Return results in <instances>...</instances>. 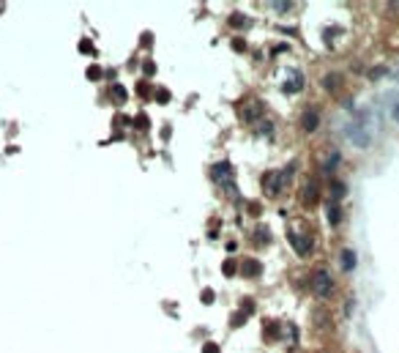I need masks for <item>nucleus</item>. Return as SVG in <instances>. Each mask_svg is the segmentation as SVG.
Returning a JSON list of instances; mask_svg holds the SVG:
<instances>
[{
  "instance_id": "15",
  "label": "nucleus",
  "mask_w": 399,
  "mask_h": 353,
  "mask_svg": "<svg viewBox=\"0 0 399 353\" xmlns=\"http://www.w3.org/2000/svg\"><path fill=\"white\" fill-rule=\"evenodd\" d=\"M337 85H339L337 77H326V88H337Z\"/></svg>"
},
{
  "instance_id": "13",
  "label": "nucleus",
  "mask_w": 399,
  "mask_h": 353,
  "mask_svg": "<svg viewBox=\"0 0 399 353\" xmlns=\"http://www.w3.org/2000/svg\"><path fill=\"white\" fill-rule=\"evenodd\" d=\"M304 198H306V200H309V202H315V200H317V186H315V184H312V186H306V192H304Z\"/></svg>"
},
{
  "instance_id": "18",
  "label": "nucleus",
  "mask_w": 399,
  "mask_h": 353,
  "mask_svg": "<svg viewBox=\"0 0 399 353\" xmlns=\"http://www.w3.org/2000/svg\"><path fill=\"white\" fill-rule=\"evenodd\" d=\"M205 353H219L216 345H205Z\"/></svg>"
},
{
  "instance_id": "8",
  "label": "nucleus",
  "mask_w": 399,
  "mask_h": 353,
  "mask_svg": "<svg viewBox=\"0 0 399 353\" xmlns=\"http://www.w3.org/2000/svg\"><path fill=\"white\" fill-rule=\"evenodd\" d=\"M328 222H331V224H339V222H342V211H339L337 202H331V206H328Z\"/></svg>"
},
{
  "instance_id": "11",
  "label": "nucleus",
  "mask_w": 399,
  "mask_h": 353,
  "mask_svg": "<svg viewBox=\"0 0 399 353\" xmlns=\"http://www.w3.org/2000/svg\"><path fill=\"white\" fill-rule=\"evenodd\" d=\"M301 85H304V77H301V74H296L290 82H285V90H287V94H293V90H298Z\"/></svg>"
},
{
  "instance_id": "9",
  "label": "nucleus",
  "mask_w": 399,
  "mask_h": 353,
  "mask_svg": "<svg viewBox=\"0 0 399 353\" xmlns=\"http://www.w3.org/2000/svg\"><path fill=\"white\" fill-rule=\"evenodd\" d=\"M241 268H244L249 276H257V274H260V263H257V260H244V266H241Z\"/></svg>"
},
{
  "instance_id": "10",
  "label": "nucleus",
  "mask_w": 399,
  "mask_h": 353,
  "mask_svg": "<svg viewBox=\"0 0 399 353\" xmlns=\"http://www.w3.org/2000/svg\"><path fill=\"white\" fill-rule=\"evenodd\" d=\"M337 167H339V154L334 151V154H331V156H328V159H326V164H323V170H326V172H331V170H337Z\"/></svg>"
},
{
  "instance_id": "12",
  "label": "nucleus",
  "mask_w": 399,
  "mask_h": 353,
  "mask_svg": "<svg viewBox=\"0 0 399 353\" xmlns=\"http://www.w3.org/2000/svg\"><path fill=\"white\" fill-rule=\"evenodd\" d=\"M345 192H348V189H345V184H339V181H334V184H331V194H334V200L345 198Z\"/></svg>"
},
{
  "instance_id": "17",
  "label": "nucleus",
  "mask_w": 399,
  "mask_h": 353,
  "mask_svg": "<svg viewBox=\"0 0 399 353\" xmlns=\"http://www.w3.org/2000/svg\"><path fill=\"white\" fill-rule=\"evenodd\" d=\"M274 8L276 11H287V8H290V3H274Z\"/></svg>"
},
{
  "instance_id": "14",
  "label": "nucleus",
  "mask_w": 399,
  "mask_h": 353,
  "mask_svg": "<svg viewBox=\"0 0 399 353\" xmlns=\"http://www.w3.org/2000/svg\"><path fill=\"white\" fill-rule=\"evenodd\" d=\"M391 115H394V120H399V96L391 99Z\"/></svg>"
},
{
  "instance_id": "3",
  "label": "nucleus",
  "mask_w": 399,
  "mask_h": 353,
  "mask_svg": "<svg viewBox=\"0 0 399 353\" xmlns=\"http://www.w3.org/2000/svg\"><path fill=\"white\" fill-rule=\"evenodd\" d=\"M285 178H287L285 170H279V172H265L263 186L268 189V194H279V192H282V181H285Z\"/></svg>"
},
{
  "instance_id": "6",
  "label": "nucleus",
  "mask_w": 399,
  "mask_h": 353,
  "mask_svg": "<svg viewBox=\"0 0 399 353\" xmlns=\"http://www.w3.org/2000/svg\"><path fill=\"white\" fill-rule=\"evenodd\" d=\"M301 124H304L306 132H315L317 124H320V120H317V112H315V110H306V112H304V120H301Z\"/></svg>"
},
{
  "instance_id": "7",
  "label": "nucleus",
  "mask_w": 399,
  "mask_h": 353,
  "mask_svg": "<svg viewBox=\"0 0 399 353\" xmlns=\"http://www.w3.org/2000/svg\"><path fill=\"white\" fill-rule=\"evenodd\" d=\"M353 268H356V252H353V250H345V252H342V271H348V274H350Z\"/></svg>"
},
{
  "instance_id": "5",
  "label": "nucleus",
  "mask_w": 399,
  "mask_h": 353,
  "mask_svg": "<svg viewBox=\"0 0 399 353\" xmlns=\"http://www.w3.org/2000/svg\"><path fill=\"white\" fill-rule=\"evenodd\" d=\"M287 238H290V244L296 246V252L301 254V258H304L306 252H312V238H309V236H301L298 230H290Z\"/></svg>"
},
{
  "instance_id": "1",
  "label": "nucleus",
  "mask_w": 399,
  "mask_h": 353,
  "mask_svg": "<svg viewBox=\"0 0 399 353\" xmlns=\"http://www.w3.org/2000/svg\"><path fill=\"white\" fill-rule=\"evenodd\" d=\"M342 132H345V137H348V142H353V146H358V148H367L369 142H372V126H369L367 115L350 118Z\"/></svg>"
},
{
  "instance_id": "4",
  "label": "nucleus",
  "mask_w": 399,
  "mask_h": 353,
  "mask_svg": "<svg viewBox=\"0 0 399 353\" xmlns=\"http://www.w3.org/2000/svg\"><path fill=\"white\" fill-rule=\"evenodd\" d=\"M211 176H213V181H216V184L230 186V184H233V167H230L227 162H219V164H213Z\"/></svg>"
},
{
  "instance_id": "2",
  "label": "nucleus",
  "mask_w": 399,
  "mask_h": 353,
  "mask_svg": "<svg viewBox=\"0 0 399 353\" xmlns=\"http://www.w3.org/2000/svg\"><path fill=\"white\" fill-rule=\"evenodd\" d=\"M312 290H315L317 296H323V298L334 293V280H331V274H328L326 268L315 271V276H312Z\"/></svg>"
},
{
  "instance_id": "16",
  "label": "nucleus",
  "mask_w": 399,
  "mask_h": 353,
  "mask_svg": "<svg viewBox=\"0 0 399 353\" xmlns=\"http://www.w3.org/2000/svg\"><path fill=\"white\" fill-rule=\"evenodd\" d=\"M88 77H90V80H99L101 72H99V68H88Z\"/></svg>"
}]
</instances>
